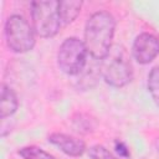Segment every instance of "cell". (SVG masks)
<instances>
[{"label": "cell", "instance_id": "3957f363", "mask_svg": "<svg viewBox=\"0 0 159 159\" xmlns=\"http://www.w3.org/2000/svg\"><path fill=\"white\" fill-rule=\"evenodd\" d=\"M31 21L35 34L40 37L48 39L58 34L62 27L58 1L56 0H37L31 2Z\"/></svg>", "mask_w": 159, "mask_h": 159}, {"label": "cell", "instance_id": "277c9868", "mask_svg": "<svg viewBox=\"0 0 159 159\" xmlns=\"http://www.w3.org/2000/svg\"><path fill=\"white\" fill-rule=\"evenodd\" d=\"M87 57L88 52L84 42L77 37H68L58 47L57 65L63 73L76 76L86 67Z\"/></svg>", "mask_w": 159, "mask_h": 159}, {"label": "cell", "instance_id": "8fae6325", "mask_svg": "<svg viewBox=\"0 0 159 159\" xmlns=\"http://www.w3.org/2000/svg\"><path fill=\"white\" fill-rule=\"evenodd\" d=\"M148 91L155 104L159 107V65L154 66L148 75Z\"/></svg>", "mask_w": 159, "mask_h": 159}, {"label": "cell", "instance_id": "9c48e42d", "mask_svg": "<svg viewBox=\"0 0 159 159\" xmlns=\"http://www.w3.org/2000/svg\"><path fill=\"white\" fill-rule=\"evenodd\" d=\"M19 107V101L15 92L6 86L5 83L1 86V101H0V118L5 119L6 117L12 116Z\"/></svg>", "mask_w": 159, "mask_h": 159}, {"label": "cell", "instance_id": "5b68a950", "mask_svg": "<svg viewBox=\"0 0 159 159\" xmlns=\"http://www.w3.org/2000/svg\"><path fill=\"white\" fill-rule=\"evenodd\" d=\"M7 47L16 53H25L35 46V31L21 15H10L5 22Z\"/></svg>", "mask_w": 159, "mask_h": 159}, {"label": "cell", "instance_id": "52a82bcc", "mask_svg": "<svg viewBox=\"0 0 159 159\" xmlns=\"http://www.w3.org/2000/svg\"><path fill=\"white\" fill-rule=\"evenodd\" d=\"M48 142L70 157H81L86 150V144L82 139L65 133H51L48 135Z\"/></svg>", "mask_w": 159, "mask_h": 159}, {"label": "cell", "instance_id": "30bf717a", "mask_svg": "<svg viewBox=\"0 0 159 159\" xmlns=\"http://www.w3.org/2000/svg\"><path fill=\"white\" fill-rule=\"evenodd\" d=\"M72 127L77 133L81 134H88L92 133L96 127H97V122L93 117H91L89 114L86 113H77L73 116L72 118Z\"/></svg>", "mask_w": 159, "mask_h": 159}, {"label": "cell", "instance_id": "8992f818", "mask_svg": "<svg viewBox=\"0 0 159 159\" xmlns=\"http://www.w3.org/2000/svg\"><path fill=\"white\" fill-rule=\"evenodd\" d=\"M132 55L140 65L150 63L159 55V39L149 32L139 34L133 42Z\"/></svg>", "mask_w": 159, "mask_h": 159}, {"label": "cell", "instance_id": "4fadbf2b", "mask_svg": "<svg viewBox=\"0 0 159 159\" xmlns=\"http://www.w3.org/2000/svg\"><path fill=\"white\" fill-rule=\"evenodd\" d=\"M88 155L91 159H117V157H114L106 147L99 144L91 147L88 150Z\"/></svg>", "mask_w": 159, "mask_h": 159}, {"label": "cell", "instance_id": "7a4b0ae2", "mask_svg": "<svg viewBox=\"0 0 159 159\" xmlns=\"http://www.w3.org/2000/svg\"><path fill=\"white\" fill-rule=\"evenodd\" d=\"M101 75L107 84L116 88L124 87L132 81V63L123 47H112L108 55L101 60Z\"/></svg>", "mask_w": 159, "mask_h": 159}, {"label": "cell", "instance_id": "7c38bea8", "mask_svg": "<svg viewBox=\"0 0 159 159\" xmlns=\"http://www.w3.org/2000/svg\"><path fill=\"white\" fill-rule=\"evenodd\" d=\"M19 155L22 159H55L50 153L45 152L43 149L35 147V145H29L19 149Z\"/></svg>", "mask_w": 159, "mask_h": 159}, {"label": "cell", "instance_id": "6da1fadb", "mask_svg": "<svg viewBox=\"0 0 159 159\" xmlns=\"http://www.w3.org/2000/svg\"><path fill=\"white\" fill-rule=\"evenodd\" d=\"M116 31L114 17L104 10L93 12L84 27V45L88 55L94 60H103L112 48Z\"/></svg>", "mask_w": 159, "mask_h": 159}, {"label": "cell", "instance_id": "5bb4252c", "mask_svg": "<svg viewBox=\"0 0 159 159\" xmlns=\"http://www.w3.org/2000/svg\"><path fill=\"white\" fill-rule=\"evenodd\" d=\"M114 148H116V152L119 154V157H123V158H128L129 157V149H128V147L123 142L116 140Z\"/></svg>", "mask_w": 159, "mask_h": 159}, {"label": "cell", "instance_id": "ba28073f", "mask_svg": "<svg viewBox=\"0 0 159 159\" xmlns=\"http://www.w3.org/2000/svg\"><path fill=\"white\" fill-rule=\"evenodd\" d=\"M83 2L80 0H61L58 1V14L62 26H67L80 15Z\"/></svg>", "mask_w": 159, "mask_h": 159}]
</instances>
